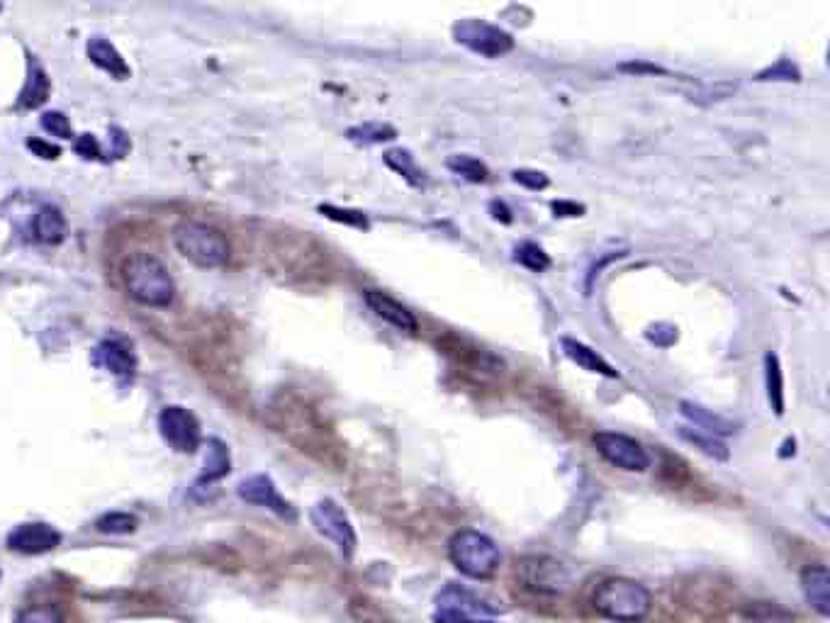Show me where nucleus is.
Here are the masks:
<instances>
[{
  "mask_svg": "<svg viewBox=\"0 0 830 623\" xmlns=\"http://www.w3.org/2000/svg\"><path fill=\"white\" fill-rule=\"evenodd\" d=\"M120 278L122 285H125V293L144 307L164 310L176 297V285H173L166 263L159 256L147 254V251H134V254L127 256L122 261Z\"/></svg>",
  "mask_w": 830,
  "mask_h": 623,
  "instance_id": "3",
  "label": "nucleus"
},
{
  "mask_svg": "<svg viewBox=\"0 0 830 623\" xmlns=\"http://www.w3.org/2000/svg\"><path fill=\"white\" fill-rule=\"evenodd\" d=\"M18 623H64V616H61V611L56 606L37 604L22 611Z\"/></svg>",
  "mask_w": 830,
  "mask_h": 623,
  "instance_id": "32",
  "label": "nucleus"
},
{
  "mask_svg": "<svg viewBox=\"0 0 830 623\" xmlns=\"http://www.w3.org/2000/svg\"><path fill=\"white\" fill-rule=\"evenodd\" d=\"M159 434L173 451L195 453L200 448V422L188 407L168 404L159 412Z\"/></svg>",
  "mask_w": 830,
  "mask_h": 623,
  "instance_id": "8",
  "label": "nucleus"
},
{
  "mask_svg": "<svg viewBox=\"0 0 830 623\" xmlns=\"http://www.w3.org/2000/svg\"><path fill=\"white\" fill-rule=\"evenodd\" d=\"M680 412L682 417L687 419V422L694 424V429L699 431H706V434H714V436H728L736 431V426L728 422L726 417H721V414L711 412V409L701 407L697 402H689V400H682L680 402Z\"/></svg>",
  "mask_w": 830,
  "mask_h": 623,
  "instance_id": "21",
  "label": "nucleus"
},
{
  "mask_svg": "<svg viewBox=\"0 0 830 623\" xmlns=\"http://www.w3.org/2000/svg\"><path fill=\"white\" fill-rule=\"evenodd\" d=\"M229 468H232V458H229L227 443L210 436V439L205 441V470L203 475H200L198 485L222 480V477L229 473Z\"/></svg>",
  "mask_w": 830,
  "mask_h": 623,
  "instance_id": "22",
  "label": "nucleus"
},
{
  "mask_svg": "<svg viewBox=\"0 0 830 623\" xmlns=\"http://www.w3.org/2000/svg\"><path fill=\"white\" fill-rule=\"evenodd\" d=\"M524 568V580L536 589H563L568 585V572L560 563L546 558H529L521 563Z\"/></svg>",
  "mask_w": 830,
  "mask_h": 623,
  "instance_id": "17",
  "label": "nucleus"
},
{
  "mask_svg": "<svg viewBox=\"0 0 830 623\" xmlns=\"http://www.w3.org/2000/svg\"><path fill=\"white\" fill-rule=\"evenodd\" d=\"M91 361L95 368L108 370L115 378H132L137 373V358L125 341L103 339L91 351Z\"/></svg>",
  "mask_w": 830,
  "mask_h": 623,
  "instance_id": "13",
  "label": "nucleus"
},
{
  "mask_svg": "<svg viewBox=\"0 0 830 623\" xmlns=\"http://www.w3.org/2000/svg\"><path fill=\"white\" fill-rule=\"evenodd\" d=\"M86 54L88 59H91V64L95 69L105 71V74H110L115 81H127V78L132 76L130 66H127L125 56L117 52L115 44L110 42L108 37L103 35H95L88 39L86 44Z\"/></svg>",
  "mask_w": 830,
  "mask_h": 623,
  "instance_id": "15",
  "label": "nucleus"
},
{
  "mask_svg": "<svg viewBox=\"0 0 830 623\" xmlns=\"http://www.w3.org/2000/svg\"><path fill=\"white\" fill-rule=\"evenodd\" d=\"M512 178H514V183L524 185V188H529V190H543L548 185V178L543 176L541 171H529V168L514 171Z\"/></svg>",
  "mask_w": 830,
  "mask_h": 623,
  "instance_id": "34",
  "label": "nucleus"
},
{
  "mask_svg": "<svg viewBox=\"0 0 830 623\" xmlns=\"http://www.w3.org/2000/svg\"><path fill=\"white\" fill-rule=\"evenodd\" d=\"M765 383H767V397H770L772 409H775L777 417L784 414V375L782 366H779V358L775 353H767L765 356Z\"/></svg>",
  "mask_w": 830,
  "mask_h": 623,
  "instance_id": "24",
  "label": "nucleus"
},
{
  "mask_svg": "<svg viewBox=\"0 0 830 623\" xmlns=\"http://www.w3.org/2000/svg\"><path fill=\"white\" fill-rule=\"evenodd\" d=\"M594 609L616 623H638L653 609V597L641 582L628 577H611L594 592Z\"/></svg>",
  "mask_w": 830,
  "mask_h": 623,
  "instance_id": "5",
  "label": "nucleus"
},
{
  "mask_svg": "<svg viewBox=\"0 0 830 623\" xmlns=\"http://www.w3.org/2000/svg\"><path fill=\"white\" fill-rule=\"evenodd\" d=\"M310 519L314 529L322 533L324 538H329L346 558H351L358 543L356 531H353L349 516H346L344 509L334 499H319L310 509Z\"/></svg>",
  "mask_w": 830,
  "mask_h": 623,
  "instance_id": "10",
  "label": "nucleus"
},
{
  "mask_svg": "<svg viewBox=\"0 0 830 623\" xmlns=\"http://www.w3.org/2000/svg\"><path fill=\"white\" fill-rule=\"evenodd\" d=\"M385 164H388L392 171L400 173L402 178L414 188H422L424 185V171L417 166L414 156L409 154L407 149H390L385 151Z\"/></svg>",
  "mask_w": 830,
  "mask_h": 623,
  "instance_id": "23",
  "label": "nucleus"
},
{
  "mask_svg": "<svg viewBox=\"0 0 830 623\" xmlns=\"http://www.w3.org/2000/svg\"><path fill=\"white\" fill-rule=\"evenodd\" d=\"M319 212H322L327 220L349 224V227H356V229H368L370 227L368 217L363 215V212H358V210H346V207H336V205H319Z\"/></svg>",
  "mask_w": 830,
  "mask_h": 623,
  "instance_id": "31",
  "label": "nucleus"
},
{
  "mask_svg": "<svg viewBox=\"0 0 830 623\" xmlns=\"http://www.w3.org/2000/svg\"><path fill=\"white\" fill-rule=\"evenodd\" d=\"M799 81V71L794 69L789 61H779L777 66H772V69H767L765 74H760V81Z\"/></svg>",
  "mask_w": 830,
  "mask_h": 623,
  "instance_id": "36",
  "label": "nucleus"
},
{
  "mask_svg": "<svg viewBox=\"0 0 830 623\" xmlns=\"http://www.w3.org/2000/svg\"><path fill=\"white\" fill-rule=\"evenodd\" d=\"M49 93H52V83H49L47 71H44L35 59H30V64H27L25 86H22L18 98V108L35 110L42 103H47Z\"/></svg>",
  "mask_w": 830,
  "mask_h": 623,
  "instance_id": "20",
  "label": "nucleus"
},
{
  "mask_svg": "<svg viewBox=\"0 0 830 623\" xmlns=\"http://www.w3.org/2000/svg\"><path fill=\"white\" fill-rule=\"evenodd\" d=\"M363 300H366V305L375 317L392 324L397 331H405V334H417L419 331V322L417 317H414V312L402 305V302H397L395 297L383 293V290H366Z\"/></svg>",
  "mask_w": 830,
  "mask_h": 623,
  "instance_id": "14",
  "label": "nucleus"
},
{
  "mask_svg": "<svg viewBox=\"0 0 830 623\" xmlns=\"http://www.w3.org/2000/svg\"><path fill=\"white\" fill-rule=\"evenodd\" d=\"M74 151L78 156H83V159H103V149H100L98 139H95L93 134H78V137H74Z\"/></svg>",
  "mask_w": 830,
  "mask_h": 623,
  "instance_id": "33",
  "label": "nucleus"
},
{
  "mask_svg": "<svg viewBox=\"0 0 830 623\" xmlns=\"http://www.w3.org/2000/svg\"><path fill=\"white\" fill-rule=\"evenodd\" d=\"M5 543L13 553L42 555L59 546L61 531H56L52 524H44V521H27V524L15 526L5 538Z\"/></svg>",
  "mask_w": 830,
  "mask_h": 623,
  "instance_id": "11",
  "label": "nucleus"
},
{
  "mask_svg": "<svg viewBox=\"0 0 830 623\" xmlns=\"http://www.w3.org/2000/svg\"><path fill=\"white\" fill-rule=\"evenodd\" d=\"M560 349H563L565 356H568L575 366L587 370V373L604 375V378H619V373H616V370L611 368L597 351L590 349L587 344H582V341L565 336V339H560Z\"/></svg>",
  "mask_w": 830,
  "mask_h": 623,
  "instance_id": "18",
  "label": "nucleus"
},
{
  "mask_svg": "<svg viewBox=\"0 0 830 623\" xmlns=\"http://www.w3.org/2000/svg\"><path fill=\"white\" fill-rule=\"evenodd\" d=\"M594 446H597L599 456L607 460V463L619 470H626V473H643L650 465L646 448L626 434L597 431V434H594Z\"/></svg>",
  "mask_w": 830,
  "mask_h": 623,
  "instance_id": "9",
  "label": "nucleus"
},
{
  "mask_svg": "<svg viewBox=\"0 0 830 623\" xmlns=\"http://www.w3.org/2000/svg\"><path fill=\"white\" fill-rule=\"evenodd\" d=\"M448 555L463 575L473 580H487L499 570V548L490 536L480 531H458L448 543Z\"/></svg>",
  "mask_w": 830,
  "mask_h": 623,
  "instance_id": "6",
  "label": "nucleus"
},
{
  "mask_svg": "<svg viewBox=\"0 0 830 623\" xmlns=\"http://www.w3.org/2000/svg\"><path fill=\"white\" fill-rule=\"evenodd\" d=\"M514 261H517L519 266L529 268L531 273H543L551 266V256H548L541 246L534 244V241H521L517 249H514Z\"/></svg>",
  "mask_w": 830,
  "mask_h": 623,
  "instance_id": "28",
  "label": "nucleus"
},
{
  "mask_svg": "<svg viewBox=\"0 0 830 623\" xmlns=\"http://www.w3.org/2000/svg\"><path fill=\"white\" fill-rule=\"evenodd\" d=\"M27 149H30L35 156H39V159H47V161H54L61 156L59 144H52V142H47V139H39V137H32L30 142H27Z\"/></svg>",
  "mask_w": 830,
  "mask_h": 623,
  "instance_id": "35",
  "label": "nucleus"
},
{
  "mask_svg": "<svg viewBox=\"0 0 830 623\" xmlns=\"http://www.w3.org/2000/svg\"><path fill=\"white\" fill-rule=\"evenodd\" d=\"M346 137H349L353 144H361V147H373V144H383L395 139L397 132L395 127L385 125V122H363V125L351 127L349 132H346Z\"/></svg>",
  "mask_w": 830,
  "mask_h": 623,
  "instance_id": "25",
  "label": "nucleus"
},
{
  "mask_svg": "<svg viewBox=\"0 0 830 623\" xmlns=\"http://www.w3.org/2000/svg\"><path fill=\"white\" fill-rule=\"evenodd\" d=\"M110 159H122V156L130 154V137H127L125 129L110 127Z\"/></svg>",
  "mask_w": 830,
  "mask_h": 623,
  "instance_id": "37",
  "label": "nucleus"
},
{
  "mask_svg": "<svg viewBox=\"0 0 830 623\" xmlns=\"http://www.w3.org/2000/svg\"><path fill=\"white\" fill-rule=\"evenodd\" d=\"M446 166L451 168L456 176H463L465 181H470V183H485L487 176H490V173H487V166L475 159V156H468V154L448 156Z\"/></svg>",
  "mask_w": 830,
  "mask_h": 623,
  "instance_id": "27",
  "label": "nucleus"
},
{
  "mask_svg": "<svg viewBox=\"0 0 830 623\" xmlns=\"http://www.w3.org/2000/svg\"><path fill=\"white\" fill-rule=\"evenodd\" d=\"M268 424L283 439L293 443L297 451L322 460V463H334L336 446L332 431L319 417L317 409L307 400H302L297 392L283 390L273 397L271 404H268Z\"/></svg>",
  "mask_w": 830,
  "mask_h": 623,
  "instance_id": "2",
  "label": "nucleus"
},
{
  "mask_svg": "<svg viewBox=\"0 0 830 623\" xmlns=\"http://www.w3.org/2000/svg\"><path fill=\"white\" fill-rule=\"evenodd\" d=\"M139 526V519L127 512H108L95 521V529L108 536H125V533H134Z\"/></svg>",
  "mask_w": 830,
  "mask_h": 623,
  "instance_id": "29",
  "label": "nucleus"
},
{
  "mask_svg": "<svg viewBox=\"0 0 830 623\" xmlns=\"http://www.w3.org/2000/svg\"><path fill=\"white\" fill-rule=\"evenodd\" d=\"M39 125L47 134H52L56 139H74V127H71V120L59 110H49L39 117Z\"/></svg>",
  "mask_w": 830,
  "mask_h": 623,
  "instance_id": "30",
  "label": "nucleus"
},
{
  "mask_svg": "<svg viewBox=\"0 0 830 623\" xmlns=\"http://www.w3.org/2000/svg\"><path fill=\"white\" fill-rule=\"evenodd\" d=\"M32 232H35V239L42 241V244L59 246L69 237V222H66L64 212L56 205H42L37 210L35 222H32Z\"/></svg>",
  "mask_w": 830,
  "mask_h": 623,
  "instance_id": "16",
  "label": "nucleus"
},
{
  "mask_svg": "<svg viewBox=\"0 0 830 623\" xmlns=\"http://www.w3.org/2000/svg\"><path fill=\"white\" fill-rule=\"evenodd\" d=\"M801 589L804 597L821 616H828L830 611V575L823 565H813L801 572Z\"/></svg>",
  "mask_w": 830,
  "mask_h": 623,
  "instance_id": "19",
  "label": "nucleus"
},
{
  "mask_svg": "<svg viewBox=\"0 0 830 623\" xmlns=\"http://www.w3.org/2000/svg\"><path fill=\"white\" fill-rule=\"evenodd\" d=\"M173 246L185 261L203 271L224 268L232 258V241L215 224L203 220H181L173 227Z\"/></svg>",
  "mask_w": 830,
  "mask_h": 623,
  "instance_id": "4",
  "label": "nucleus"
},
{
  "mask_svg": "<svg viewBox=\"0 0 830 623\" xmlns=\"http://www.w3.org/2000/svg\"><path fill=\"white\" fill-rule=\"evenodd\" d=\"M453 37L458 44L468 47L470 52L497 59V56L509 54L514 49L512 35H507L499 27L482 20H461L453 25Z\"/></svg>",
  "mask_w": 830,
  "mask_h": 623,
  "instance_id": "7",
  "label": "nucleus"
},
{
  "mask_svg": "<svg viewBox=\"0 0 830 623\" xmlns=\"http://www.w3.org/2000/svg\"><path fill=\"white\" fill-rule=\"evenodd\" d=\"M680 436L684 441L692 443V446H697L699 451L704 453V456H709L714 460H728V448H726V443L719 439V436L706 434V431L694 429V426H682Z\"/></svg>",
  "mask_w": 830,
  "mask_h": 623,
  "instance_id": "26",
  "label": "nucleus"
},
{
  "mask_svg": "<svg viewBox=\"0 0 830 623\" xmlns=\"http://www.w3.org/2000/svg\"><path fill=\"white\" fill-rule=\"evenodd\" d=\"M237 492L244 502L271 509V512L283 516V519H295V509L280 497V492L276 490V485H273V480L268 475L246 477V480H241Z\"/></svg>",
  "mask_w": 830,
  "mask_h": 623,
  "instance_id": "12",
  "label": "nucleus"
},
{
  "mask_svg": "<svg viewBox=\"0 0 830 623\" xmlns=\"http://www.w3.org/2000/svg\"><path fill=\"white\" fill-rule=\"evenodd\" d=\"M490 210L495 212V220H499V217H502L504 222H512V217H509V212H507V207L502 205V202H492L490 205Z\"/></svg>",
  "mask_w": 830,
  "mask_h": 623,
  "instance_id": "39",
  "label": "nucleus"
},
{
  "mask_svg": "<svg viewBox=\"0 0 830 623\" xmlns=\"http://www.w3.org/2000/svg\"><path fill=\"white\" fill-rule=\"evenodd\" d=\"M553 210L560 217H580L582 207L575 205V202H553Z\"/></svg>",
  "mask_w": 830,
  "mask_h": 623,
  "instance_id": "38",
  "label": "nucleus"
},
{
  "mask_svg": "<svg viewBox=\"0 0 830 623\" xmlns=\"http://www.w3.org/2000/svg\"><path fill=\"white\" fill-rule=\"evenodd\" d=\"M256 239V256L261 266L271 275L290 280V283H310V280L327 278L329 263L322 246L295 232V229L271 227L266 232L251 234Z\"/></svg>",
  "mask_w": 830,
  "mask_h": 623,
  "instance_id": "1",
  "label": "nucleus"
}]
</instances>
